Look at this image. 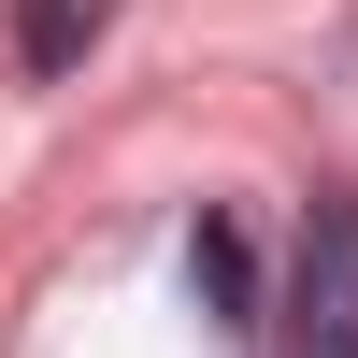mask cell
Listing matches in <instances>:
<instances>
[{"label": "cell", "instance_id": "6da1fadb", "mask_svg": "<svg viewBox=\"0 0 358 358\" xmlns=\"http://www.w3.org/2000/svg\"><path fill=\"white\" fill-rule=\"evenodd\" d=\"M273 344H287V358H358V187H315V201H301Z\"/></svg>", "mask_w": 358, "mask_h": 358}, {"label": "cell", "instance_id": "3957f363", "mask_svg": "<svg viewBox=\"0 0 358 358\" xmlns=\"http://www.w3.org/2000/svg\"><path fill=\"white\" fill-rule=\"evenodd\" d=\"M86 29H101L86 0H15V57H29V72H72V57H86Z\"/></svg>", "mask_w": 358, "mask_h": 358}, {"label": "cell", "instance_id": "7a4b0ae2", "mask_svg": "<svg viewBox=\"0 0 358 358\" xmlns=\"http://www.w3.org/2000/svg\"><path fill=\"white\" fill-rule=\"evenodd\" d=\"M187 287H201V315H215V330H258V258H244V229H229V215L187 229Z\"/></svg>", "mask_w": 358, "mask_h": 358}]
</instances>
